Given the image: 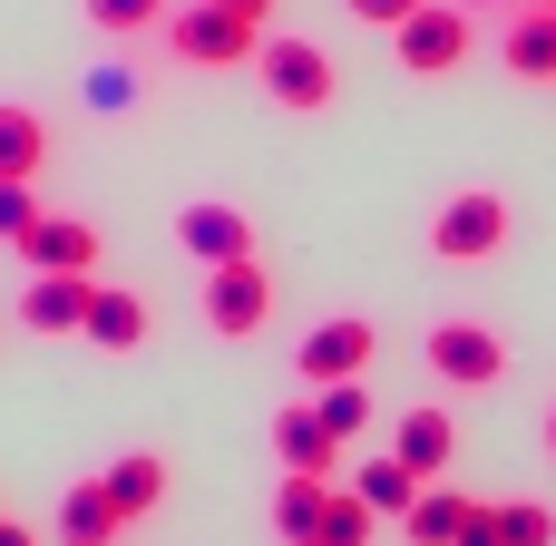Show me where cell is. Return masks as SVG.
I'll list each match as a JSON object with an SVG mask.
<instances>
[{"label":"cell","instance_id":"1","mask_svg":"<svg viewBox=\"0 0 556 546\" xmlns=\"http://www.w3.org/2000/svg\"><path fill=\"white\" fill-rule=\"evenodd\" d=\"M391 39H401V68H410V78H450V68L479 49V20H469V0H420Z\"/></svg>","mask_w":556,"mask_h":546},{"label":"cell","instance_id":"24","mask_svg":"<svg viewBox=\"0 0 556 546\" xmlns=\"http://www.w3.org/2000/svg\"><path fill=\"white\" fill-rule=\"evenodd\" d=\"M88 20L127 39V29H147V20H166V0H88Z\"/></svg>","mask_w":556,"mask_h":546},{"label":"cell","instance_id":"14","mask_svg":"<svg viewBox=\"0 0 556 546\" xmlns=\"http://www.w3.org/2000/svg\"><path fill=\"white\" fill-rule=\"evenodd\" d=\"M498 59H508L518 78H547L556 88V0H528V10L498 29Z\"/></svg>","mask_w":556,"mask_h":546},{"label":"cell","instance_id":"4","mask_svg":"<svg viewBox=\"0 0 556 546\" xmlns=\"http://www.w3.org/2000/svg\"><path fill=\"white\" fill-rule=\"evenodd\" d=\"M371 352H381V332H371L362 313H332V322H313V332H303L293 371H303L313 391H332V381H362V371H371Z\"/></svg>","mask_w":556,"mask_h":546},{"label":"cell","instance_id":"26","mask_svg":"<svg viewBox=\"0 0 556 546\" xmlns=\"http://www.w3.org/2000/svg\"><path fill=\"white\" fill-rule=\"evenodd\" d=\"M29 225H39V195H29V186H10V176H0V244H20V234H29Z\"/></svg>","mask_w":556,"mask_h":546},{"label":"cell","instance_id":"18","mask_svg":"<svg viewBox=\"0 0 556 546\" xmlns=\"http://www.w3.org/2000/svg\"><path fill=\"white\" fill-rule=\"evenodd\" d=\"M420 488H430V479H420V469H401V459L352 469V498H362L371 518H410V508H420Z\"/></svg>","mask_w":556,"mask_h":546},{"label":"cell","instance_id":"12","mask_svg":"<svg viewBox=\"0 0 556 546\" xmlns=\"http://www.w3.org/2000/svg\"><path fill=\"white\" fill-rule=\"evenodd\" d=\"M98 488H108V508L137 528V518H156V508H166V459H156V449H127V459H108V469H98Z\"/></svg>","mask_w":556,"mask_h":546},{"label":"cell","instance_id":"30","mask_svg":"<svg viewBox=\"0 0 556 546\" xmlns=\"http://www.w3.org/2000/svg\"><path fill=\"white\" fill-rule=\"evenodd\" d=\"M0 546H39V537H29V528H20V518H0Z\"/></svg>","mask_w":556,"mask_h":546},{"label":"cell","instance_id":"27","mask_svg":"<svg viewBox=\"0 0 556 546\" xmlns=\"http://www.w3.org/2000/svg\"><path fill=\"white\" fill-rule=\"evenodd\" d=\"M410 10H420V0H352V20H371V29H401Z\"/></svg>","mask_w":556,"mask_h":546},{"label":"cell","instance_id":"9","mask_svg":"<svg viewBox=\"0 0 556 546\" xmlns=\"http://www.w3.org/2000/svg\"><path fill=\"white\" fill-rule=\"evenodd\" d=\"M20 254H29V274H98V225L88 215H39L20 234Z\"/></svg>","mask_w":556,"mask_h":546},{"label":"cell","instance_id":"29","mask_svg":"<svg viewBox=\"0 0 556 546\" xmlns=\"http://www.w3.org/2000/svg\"><path fill=\"white\" fill-rule=\"evenodd\" d=\"M215 10H235V20H254V29L274 20V0H215Z\"/></svg>","mask_w":556,"mask_h":546},{"label":"cell","instance_id":"2","mask_svg":"<svg viewBox=\"0 0 556 546\" xmlns=\"http://www.w3.org/2000/svg\"><path fill=\"white\" fill-rule=\"evenodd\" d=\"M166 49H176L186 68H244V59L264 49V29L235 20V10H215V0H186V10L166 20Z\"/></svg>","mask_w":556,"mask_h":546},{"label":"cell","instance_id":"15","mask_svg":"<svg viewBox=\"0 0 556 546\" xmlns=\"http://www.w3.org/2000/svg\"><path fill=\"white\" fill-rule=\"evenodd\" d=\"M323 508H332V479L283 469V488H274V537H283V546H313V537H323Z\"/></svg>","mask_w":556,"mask_h":546},{"label":"cell","instance_id":"16","mask_svg":"<svg viewBox=\"0 0 556 546\" xmlns=\"http://www.w3.org/2000/svg\"><path fill=\"white\" fill-rule=\"evenodd\" d=\"M117 528H127V518L108 508V488H98V479H78V488L59 498V546H117Z\"/></svg>","mask_w":556,"mask_h":546},{"label":"cell","instance_id":"23","mask_svg":"<svg viewBox=\"0 0 556 546\" xmlns=\"http://www.w3.org/2000/svg\"><path fill=\"white\" fill-rule=\"evenodd\" d=\"M498 537H508V546H556V508H538V498H508V508H498Z\"/></svg>","mask_w":556,"mask_h":546},{"label":"cell","instance_id":"11","mask_svg":"<svg viewBox=\"0 0 556 546\" xmlns=\"http://www.w3.org/2000/svg\"><path fill=\"white\" fill-rule=\"evenodd\" d=\"M274 459H283V469H313V479H332V469H342V440L323 430V401L274 410Z\"/></svg>","mask_w":556,"mask_h":546},{"label":"cell","instance_id":"3","mask_svg":"<svg viewBox=\"0 0 556 546\" xmlns=\"http://www.w3.org/2000/svg\"><path fill=\"white\" fill-rule=\"evenodd\" d=\"M254 78L274 88V107H332V88H342V68H332V49H313V39H274L264 29V49H254Z\"/></svg>","mask_w":556,"mask_h":546},{"label":"cell","instance_id":"7","mask_svg":"<svg viewBox=\"0 0 556 546\" xmlns=\"http://www.w3.org/2000/svg\"><path fill=\"white\" fill-rule=\"evenodd\" d=\"M264 313H274L264 264H215V274H205V322H215L225 342H254V332H264Z\"/></svg>","mask_w":556,"mask_h":546},{"label":"cell","instance_id":"25","mask_svg":"<svg viewBox=\"0 0 556 546\" xmlns=\"http://www.w3.org/2000/svg\"><path fill=\"white\" fill-rule=\"evenodd\" d=\"M127 98H137V68H117V59H108V68H88V107H108V117H117Z\"/></svg>","mask_w":556,"mask_h":546},{"label":"cell","instance_id":"22","mask_svg":"<svg viewBox=\"0 0 556 546\" xmlns=\"http://www.w3.org/2000/svg\"><path fill=\"white\" fill-rule=\"evenodd\" d=\"M371 528H381V518H371L352 488H332V508H323V537H313V546H371Z\"/></svg>","mask_w":556,"mask_h":546},{"label":"cell","instance_id":"8","mask_svg":"<svg viewBox=\"0 0 556 546\" xmlns=\"http://www.w3.org/2000/svg\"><path fill=\"white\" fill-rule=\"evenodd\" d=\"M176 244H186L205 274H215V264H254V225H244V205H215V195L176 215Z\"/></svg>","mask_w":556,"mask_h":546},{"label":"cell","instance_id":"13","mask_svg":"<svg viewBox=\"0 0 556 546\" xmlns=\"http://www.w3.org/2000/svg\"><path fill=\"white\" fill-rule=\"evenodd\" d=\"M391 459H401V469H420V479H430V469H450V459H459V420H450L440 401H430V410H401Z\"/></svg>","mask_w":556,"mask_h":546},{"label":"cell","instance_id":"31","mask_svg":"<svg viewBox=\"0 0 556 546\" xmlns=\"http://www.w3.org/2000/svg\"><path fill=\"white\" fill-rule=\"evenodd\" d=\"M547 459H556V410H547Z\"/></svg>","mask_w":556,"mask_h":546},{"label":"cell","instance_id":"10","mask_svg":"<svg viewBox=\"0 0 556 546\" xmlns=\"http://www.w3.org/2000/svg\"><path fill=\"white\" fill-rule=\"evenodd\" d=\"M88 303H98V274H29L20 322L29 332H88Z\"/></svg>","mask_w":556,"mask_h":546},{"label":"cell","instance_id":"28","mask_svg":"<svg viewBox=\"0 0 556 546\" xmlns=\"http://www.w3.org/2000/svg\"><path fill=\"white\" fill-rule=\"evenodd\" d=\"M459 546H508V537H498V508H489V498L469 508V528H459Z\"/></svg>","mask_w":556,"mask_h":546},{"label":"cell","instance_id":"5","mask_svg":"<svg viewBox=\"0 0 556 546\" xmlns=\"http://www.w3.org/2000/svg\"><path fill=\"white\" fill-rule=\"evenodd\" d=\"M420 352H430V381H440V391H489V381L508 371V342H498L489 322H440Z\"/></svg>","mask_w":556,"mask_h":546},{"label":"cell","instance_id":"20","mask_svg":"<svg viewBox=\"0 0 556 546\" xmlns=\"http://www.w3.org/2000/svg\"><path fill=\"white\" fill-rule=\"evenodd\" d=\"M469 508H479V498H459V488H420V508L401 518V537H410V546H459Z\"/></svg>","mask_w":556,"mask_h":546},{"label":"cell","instance_id":"21","mask_svg":"<svg viewBox=\"0 0 556 546\" xmlns=\"http://www.w3.org/2000/svg\"><path fill=\"white\" fill-rule=\"evenodd\" d=\"M323 430L352 449V440L371 430V391H362V381H332V391H323Z\"/></svg>","mask_w":556,"mask_h":546},{"label":"cell","instance_id":"6","mask_svg":"<svg viewBox=\"0 0 556 546\" xmlns=\"http://www.w3.org/2000/svg\"><path fill=\"white\" fill-rule=\"evenodd\" d=\"M430 244H440L450 264H489V254L508 244V195H489V186L450 195V205H440V225H430Z\"/></svg>","mask_w":556,"mask_h":546},{"label":"cell","instance_id":"19","mask_svg":"<svg viewBox=\"0 0 556 546\" xmlns=\"http://www.w3.org/2000/svg\"><path fill=\"white\" fill-rule=\"evenodd\" d=\"M39 166H49V117L39 107H0V176L29 186Z\"/></svg>","mask_w":556,"mask_h":546},{"label":"cell","instance_id":"17","mask_svg":"<svg viewBox=\"0 0 556 546\" xmlns=\"http://www.w3.org/2000/svg\"><path fill=\"white\" fill-rule=\"evenodd\" d=\"M88 342H98V352H137V342H147V303H137L127 283H98V303H88Z\"/></svg>","mask_w":556,"mask_h":546}]
</instances>
